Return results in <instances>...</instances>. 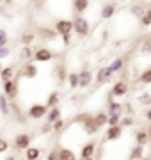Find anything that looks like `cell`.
Wrapping results in <instances>:
<instances>
[{"mask_svg":"<svg viewBox=\"0 0 151 160\" xmlns=\"http://www.w3.org/2000/svg\"><path fill=\"white\" fill-rule=\"evenodd\" d=\"M73 32H75L78 38L89 36V32H91V23H89L87 18H84L82 14H78V16L73 20Z\"/></svg>","mask_w":151,"mask_h":160,"instance_id":"cell-1","label":"cell"},{"mask_svg":"<svg viewBox=\"0 0 151 160\" xmlns=\"http://www.w3.org/2000/svg\"><path fill=\"white\" fill-rule=\"evenodd\" d=\"M76 121H78V123H82V128H84V132H85L87 135H94V133H98L100 126L96 125V121H94V116L93 114H80Z\"/></svg>","mask_w":151,"mask_h":160,"instance_id":"cell-2","label":"cell"},{"mask_svg":"<svg viewBox=\"0 0 151 160\" xmlns=\"http://www.w3.org/2000/svg\"><path fill=\"white\" fill-rule=\"evenodd\" d=\"M112 77H114V71L110 69V66H101V68L96 71V75H94V80H96L98 86H103L107 82H110Z\"/></svg>","mask_w":151,"mask_h":160,"instance_id":"cell-3","label":"cell"},{"mask_svg":"<svg viewBox=\"0 0 151 160\" xmlns=\"http://www.w3.org/2000/svg\"><path fill=\"white\" fill-rule=\"evenodd\" d=\"M128 89H130V86H128L126 80H117L110 89V96L112 98H123L128 94Z\"/></svg>","mask_w":151,"mask_h":160,"instance_id":"cell-4","label":"cell"},{"mask_svg":"<svg viewBox=\"0 0 151 160\" xmlns=\"http://www.w3.org/2000/svg\"><path fill=\"white\" fill-rule=\"evenodd\" d=\"M134 139H135V144H139V146H148V144H151L149 128H137L134 132Z\"/></svg>","mask_w":151,"mask_h":160,"instance_id":"cell-5","label":"cell"},{"mask_svg":"<svg viewBox=\"0 0 151 160\" xmlns=\"http://www.w3.org/2000/svg\"><path fill=\"white\" fill-rule=\"evenodd\" d=\"M48 107L46 105H43V103H36L29 109V118L30 119H43V118H46L48 114Z\"/></svg>","mask_w":151,"mask_h":160,"instance_id":"cell-6","label":"cell"},{"mask_svg":"<svg viewBox=\"0 0 151 160\" xmlns=\"http://www.w3.org/2000/svg\"><path fill=\"white\" fill-rule=\"evenodd\" d=\"M93 80H94L93 71L87 69V68H84L80 73H78V87H80V89H87V87L93 84Z\"/></svg>","mask_w":151,"mask_h":160,"instance_id":"cell-7","label":"cell"},{"mask_svg":"<svg viewBox=\"0 0 151 160\" xmlns=\"http://www.w3.org/2000/svg\"><path fill=\"white\" fill-rule=\"evenodd\" d=\"M55 30L59 36H66L73 32V22L71 20H57L55 22Z\"/></svg>","mask_w":151,"mask_h":160,"instance_id":"cell-8","label":"cell"},{"mask_svg":"<svg viewBox=\"0 0 151 160\" xmlns=\"http://www.w3.org/2000/svg\"><path fill=\"white\" fill-rule=\"evenodd\" d=\"M123 110H124V105L119 103V102H116V100L109 94V102H107V114H109V116H112V114L123 116Z\"/></svg>","mask_w":151,"mask_h":160,"instance_id":"cell-9","label":"cell"},{"mask_svg":"<svg viewBox=\"0 0 151 160\" xmlns=\"http://www.w3.org/2000/svg\"><path fill=\"white\" fill-rule=\"evenodd\" d=\"M123 132H124V128H123L121 125L109 126L107 132H105V141H117V139H121L123 137Z\"/></svg>","mask_w":151,"mask_h":160,"instance_id":"cell-10","label":"cell"},{"mask_svg":"<svg viewBox=\"0 0 151 160\" xmlns=\"http://www.w3.org/2000/svg\"><path fill=\"white\" fill-rule=\"evenodd\" d=\"M52 59H53V52L48 50V48H37L34 52V61H37V62H48Z\"/></svg>","mask_w":151,"mask_h":160,"instance_id":"cell-11","label":"cell"},{"mask_svg":"<svg viewBox=\"0 0 151 160\" xmlns=\"http://www.w3.org/2000/svg\"><path fill=\"white\" fill-rule=\"evenodd\" d=\"M14 148L16 149H29L30 148V135L29 133H18L14 137Z\"/></svg>","mask_w":151,"mask_h":160,"instance_id":"cell-12","label":"cell"},{"mask_svg":"<svg viewBox=\"0 0 151 160\" xmlns=\"http://www.w3.org/2000/svg\"><path fill=\"white\" fill-rule=\"evenodd\" d=\"M4 94L7 96V100H14L18 96V86L14 80H9V82H4Z\"/></svg>","mask_w":151,"mask_h":160,"instance_id":"cell-13","label":"cell"},{"mask_svg":"<svg viewBox=\"0 0 151 160\" xmlns=\"http://www.w3.org/2000/svg\"><path fill=\"white\" fill-rule=\"evenodd\" d=\"M20 75L25 77V78H36V77H37V66L32 64V62H25L23 66H22Z\"/></svg>","mask_w":151,"mask_h":160,"instance_id":"cell-14","label":"cell"},{"mask_svg":"<svg viewBox=\"0 0 151 160\" xmlns=\"http://www.w3.org/2000/svg\"><path fill=\"white\" fill-rule=\"evenodd\" d=\"M114 14H116V4L114 2H107V4L101 6V12H100L101 20H110Z\"/></svg>","mask_w":151,"mask_h":160,"instance_id":"cell-15","label":"cell"},{"mask_svg":"<svg viewBox=\"0 0 151 160\" xmlns=\"http://www.w3.org/2000/svg\"><path fill=\"white\" fill-rule=\"evenodd\" d=\"M94 153H96V142L94 141H89V142H85L82 146L80 158H91V157H94Z\"/></svg>","mask_w":151,"mask_h":160,"instance_id":"cell-16","label":"cell"},{"mask_svg":"<svg viewBox=\"0 0 151 160\" xmlns=\"http://www.w3.org/2000/svg\"><path fill=\"white\" fill-rule=\"evenodd\" d=\"M144 148H146V146H139V144H135L134 148L130 149V153H128V160H142V158H144Z\"/></svg>","mask_w":151,"mask_h":160,"instance_id":"cell-17","label":"cell"},{"mask_svg":"<svg viewBox=\"0 0 151 160\" xmlns=\"http://www.w3.org/2000/svg\"><path fill=\"white\" fill-rule=\"evenodd\" d=\"M61 116H62L61 109H59V107H53V109L48 110V114H46V123H48V125H53V123H57L59 119H62Z\"/></svg>","mask_w":151,"mask_h":160,"instance_id":"cell-18","label":"cell"},{"mask_svg":"<svg viewBox=\"0 0 151 160\" xmlns=\"http://www.w3.org/2000/svg\"><path fill=\"white\" fill-rule=\"evenodd\" d=\"M71 6H73V11H75L76 14H84L89 7V0H73Z\"/></svg>","mask_w":151,"mask_h":160,"instance_id":"cell-19","label":"cell"},{"mask_svg":"<svg viewBox=\"0 0 151 160\" xmlns=\"http://www.w3.org/2000/svg\"><path fill=\"white\" fill-rule=\"evenodd\" d=\"M146 9H148V7H146L144 4H140V2H139V4H134V6L130 7V14L140 20V18H142V14L146 12Z\"/></svg>","mask_w":151,"mask_h":160,"instance_id":"cell-20","label":"cell"},{"mask_svg":"<svg viewBox=\"0 0 151 160\" xmlns=\"http://www.w3.org/2000/svg\"><path fill=\"white\" fill-rule=\"evenodd\" d=\"M59 160H76V155L70 148H61L59 149Z\"/></svg>","mask_w":151,"mask_h":160,"instance_id":"cell-21","label":"cell"},{"mask_svg":"<svg viewBox=\"0 0 151 160\" xmlns=\"http://www.w3.org/2000/svg\"><path fill=\"white\" fill-rule=\"evenodd\" d=\"M41 149L36 146H30L29 149H25V160H39Z\"/></svg>","mask_w":151,"mask_h":160,"instance_id":"cell-22","label":"cell"},{"mask_svg":"<svg viewBox=\"0 0 151 160\" xmlns=\"http://www.w3.org/2000/svg\"><path fill=\"white\" fill-rule=\"evenodd\" d=\"M139 52L142 53V55H149L151 53V36H148V38H144V39L140 41Z\"/></svg>","mask_w":151,"mask_h":160,"instance_id":"cell-23","label":"cell"},{"mask_svg":"<svg viewBox=\"0 0 151 160\" xmlns=\"http://www.w3.org/2000/svg\"><path fill=\"white\" fill-rule=\"evenodd\" d=\"M94 121H96V125L100 128H103L107 123H109V114L107 112H98V114H94Z\"/></svg>","mask_w":151,"mask_h":160,"instance_id":"cell-24","label":"cell"},{"mask_svg":"<svg viewBox=\"0 0 151 160\" xmlns=\"http://www.w3.org/2000/svg\"><path fill=\"white\" fill-rule=\"evenodd\" d=\"M59 100H61V94H59L57 91H53L52 94L48 96V100H46V107H48V109L57 107V105H59Z\"/></svg>","mask_w":151,"mask_h":160,"instance_id":"cell-25","label":"cell"},{"mask_svg":"<svg viewBox=\"0 0 151 160\" xmlns=\"http://www.w3.org/2000/svg\"><path fill=\"white\" fill-rule=\"evenodd\" d=\"M123 68H124V59L123 57H117V59H114V61L110 62V69L114 71V73L123 71Z\"/></svg>","mask_w":151,"mask_h":160,"instance_id":"cell-26","label":"cell"},{"mask_svg":"<svg viewBox=\"0 0 151 160\" xmlns=\"http://www.w3.org/2000/svg\"><path fill=\"white\" fill-rule=\"evenodd\" d=\"M55 73H57V80H59V84L66 82L68 75H70V73H66V68H64V64H59L57 68H55Z\"/></svg>","mask_w":151,"mask_h":160,"instance_id":"cell-27","label":"cell"},{"mask_svg":"<svg viewBox=\"0 0 151 160\" xmlns=\"http://www.w3.org/2000/svg\"><path fill=\"white\" fill-rule=\"evenodd\" d=\"M139 82L142 84V86H148V84H151V68L144 69V71L139 75Z\"/></svg>","mask_w":151,"mask_h":160,"instance_id":"cell-28","label":"cell"},{"mask_svg":"<svg viewBox=\"0 0 151 160\" xmlns=\"http://www.w3.org/2000/svg\"><path fill=\"white\" fill-rule=\"evenodd\" d=\"M0 110H2V114H4V116H9V112H11L6 94H0Z\"/></svg>","mask_w":151,"mask_h":160,"instance_id":"cell-29","label":"cell"},{"mask_svg":"<svg viewBox=\"0 0 151 160\" xmlns=\"http://www.w3.org/2000/svg\"><path fill=\"white\" fill-rule=\"evenodd\" d=\"M139 23L142 25V27H149V25H151V7H149V6H148L146 12L142 14V18L139 20Z\"/></svg>","mask_w":151,"mask_h":160,"instance_id":"cell-30","label":"cell"},{"mask_svg":"<svg viewBox=\"0 0 151 160\" xmlns=\"http://www.w3.org/2000/svg\"><path fill=\"white\" fill-rule=\"evenodd\" d=\"M12 75H14V69L9 66V68H4V69H2L0 78H2V82H9V80H12Z\"/></svg>","mask_w":151,"mask_h":160,"instance_id":"cell-31","label":"cell"},{"mask_svg":"<svg viewBox=\"0 0 151 160\" xmlns=\"http://www.w3.org/2000/svg\"><path fill=\"white\" fill-rule=\"evenodd\" d=\"M137 102L142 107H151V92H142V94H139V100Z\"/></svg>","mask_w":151,"mask_h":160,"instance_id":"cell-32","label":"cell"},{"mask_svg":"<svg viewBox=\"0 0 151 160\" xmlns=\"http://www.w3.org/2000/svg\"><path fill=\"white\" fill-rule=\"evenodd\" d=\"M68 82H70V87H71V89H78V73L71 71V73L68 75Z\"/></svg>","mask_w":151,"mask_h":160,"instance_id":"cell-33","label":"cell"},{"mask_svg":"<svg viewBox=\"0 0 151 160\" xmlns=\"http://www.w3.org/2000/svg\"><path fill=\"white\" fill-rule=\"evenodd\" d=\"M121 119H123V116H119V114L109 116V123H107V126H117V125H121Z\"/></svg>","mask_w":151,"mask_h":160,"instance_id":"cell-34","label":"cell"},{"mask_svg":"<svg viewBox=\"0 0 151 160\" xmlns=\"http://www.w3.org/2000/svg\"><path fill=\"white\" fill-rule=\"evenodd\" d=\"M34 39H36V34H32V32H27V34L22 36V43H23L25 46H29Z\"/></svg>","mask_w":151,"mask_h":160,"instance_id":"cell-35","label":"cell"},{"mask_svg":"<svg viewBox=\"0 0 151 160\" xmlns=\"http://www.w3.org/2000/svg\"><path fill=\"white\" fill-rule=\"evenodd\" d=\"M64 126H66V121H64V119H59L57 123H53V125H52V130L55 132V133H61V132L64 130Z\"/></svg>","mask_w":151,"mask_h":160,"instance_id":"cell-36","label":"cell"},{"mask_svg":"<svg viewBox=\"0 0 151 160\" xmlns=\"http://www.w3.org/2000/svg\"><path fill=\"white\" fill-rule=\"evenodd\" d=\"M135 125V118L134 116H126V118H123L121 119V126L123 128H126V126H134Z\"/></svg>","mask_w":151,"mask_h":160,"instance_id":"cell-37","label":"cell"},{"mask_svg":"<svg viewBox=\"0 0 151 160\" xmlns=\"http://www.w3.org/2000/svg\"><path fill=\"white\" fill-rule=\"evenodd\" d=\"M22 59H25V61H29L30 55H32V52H30V46H23V50H22Z\"/></svg>","mask_w":151,"mask_h":160,"instance_id":"cell-38","label":"cell"},{"mask_svg":"<svg viewBox=\"0 0 151 160\" xmlns=\"http://www.w3.org/2000/svg\"><path fill=\"white\" fill-rule=\"evenodd\" d=\"M6 45H7V32L0 29V48H4Z\"/></svg>","mask_w":151,"mask_h":160,"instance_id":"cell-39","label":"cell"},{"mask_svg":"<svg viewBox=\"0 0 151 160\" xmlns=\"http://www.w3.org/2000/svg\"><path fill=\"white\" fill-rule=\"evenodd\" d=\"M7 149H9V142H7L6 139L0 137V153H6Z\"/></svg>","mask_w":151,"mask_h":160,"instance_id":"cell-40","label":"cell"},{"mask_svg":"<svg viewBox=\"0 0 151 160\" xmlns=\"http://www.w3.org/2000/svg\"><path fill=\"white\" fill-rule=\"evenodd\" d=\"M46 160H59V149L57 151H50L46 157Z\"/></svg>","mask_w":151,"mask_h":160,"instance_id":"cell-41","label":"cell"},{"mask_svg":"<svg viewBox=\"0 0 151 160\" xmlns=\"http://www.w3.org/2000/svg\"><path fill=\"white\" fill-rule=\"evenodd\" d=\"M11 53V50L7 48V46H4V48H0V59H4V57H7Z\"/></svg>","mask_w":151,"mask_h":160,"instance_id":"cell-42","label":"cell"},{"mask_svg":"<svg viewBox=\"0 0 151 160\" xmlns=\"http://www.w3.org/2000/svg\"><path fill=\"white\" fill-rule=\"evenodd\" d=\"M62 43H64L66 46L70 45V43H71V34H66V36H62Z\"/></svg>","mask_w":151,"mask_h":160,"instance_id":"cell-43","label":"cell"},{"mask_svg":"<svg viewBox=\"0 0 151 160\" xmlns=\"http://www.w3.org/2000/svg\"><path fill=\"white\" fill-rule=\"evenodd\" d=\"M146 119H148V121L151 123V107H149L148 110H146Z\"/></svg>","mask_w":151,"mask_h":160,"instance_id":"cell-44","label":"cell"},{"mask_svg":"<svg viewBox=\"0 0 151 160\" xmlns=\"http://www.w3.org/2000/svg\"><path fill=\"white\" fill-rule=\"evenodd\" d=\"M4 160H16V158H14V157H12V155H11V157H6V158H4Z\"/></svg>","mask_w":151,"mask_h":160,"instance_id":"cell-45","label":"cell"},{"mask_svg":"<svg viewBox=\"0 0 151 160\" xmlns=\"http://www.w3.org/2000/svg\"><path fill=\"white\" fill-rule=\"evenodd\" d=\"M80 160H96L94 157H91V158H80Z\"/></svg>","mask_w":151,"mask_h":160,"instance_id":"cell-46","label":"cell"},{"mask_svg":"<svg viewBox=\"0 0 151 160\" xmlns=\"http://www.w3.org/2000/svg\"><path fill=\"white\" fill-rule=\"evenodd\" d=\"M0 2H11V0H0Z\"/></svg>","mask_w":151,"mask_h":160,"instance_id":"cell-47","label":"cell"},{"mask_svg":"<svg viewBox=\"0 0 151 160\" xmlns=\"http://www.w3.org/2000/svg\"><path fill=\"white\" fill-rule=\"evenodd\" d=\"M2 69H4V68H2V64H0V73H2Z\"/></svg>","mask_w":151,"mask_h":160,"instance_id":"cell-48","label":"cell"},{"mask_svg":"<svg viewBox=\"0 0 151 160\" xmlns=\"http://www.w3.org/2000/svg\"><path fill=\"white\" fill-rule=\"evenodd\" d=\"M148 6H149V7H151V0H149V4H148Z\"/></svg>","mask_w":151,"mask_h":160,"instance_id":"cell-49","label":"cell"},{"mask_svg":"<svg viewBox=\"0 0 151 160\" xmlns=\"http://www.w3.org/2000/svg\"><path fill=\"white\" fill-rule=\"evenodd\" d=\"M142 160H144V158H142Z\"/></svg>","mask_w":151,"mask_h":160,"instance_id":"cell-50","label":"cell"}]
</instances>
